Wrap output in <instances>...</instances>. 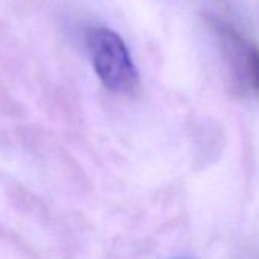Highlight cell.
I'll return each mask as SVG.
<instances>
[{
	"instance_id": "obj_1",
	"label": "cell",
	"mask_w": 259,
	"mask_h": 259,
	"mask_svg": "<svg viewBox=\"0 0 259 259\" xmlns=\"http://www.w3.org/2000/svg\"><path fill=\"white\" fill-rule=\"evenodd\" d=\"M93 69L101 82L114 93H133L139 85V72L125 41L105 26H93L85 34Z\"/></svg>"
},
{
	"instance_id": "obj_2",
	"label": "cell",
	"mask_w": 259,
	"mask_h": 259,
	"mask_svg": "<svg viewBox=\"0 0 259 259\" xmlns=\"http://www.w3.org/2000/svg\"><path fill=\"white\" fill-rule=\"evenodd\" d=\"M215 28L227 45L235 69L248 89L259 96V46L245 38L230 23L217 20Z\"/></svg>"
}]
</instances>
